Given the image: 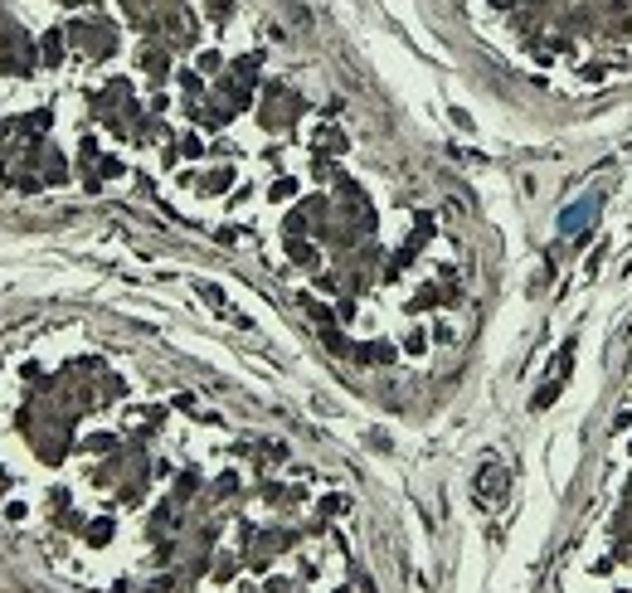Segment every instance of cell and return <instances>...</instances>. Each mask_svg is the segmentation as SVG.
I'll list each match as a JSON object with an SVG mask.
<instances>
[{"label": "cell", "mask_w": 632, "mask_h": 593, "mask_svg": "<svg viewBox=\"0 0 632 593\" xmlns=\"http://www.w3.org/2000/svg\"><path fill=\"white\" fill-rule=\"evenodd\" d=\"M594 209H598V195H589V199H579L574 209H564V214H559V229H564V234H574V229H584V224L594 219Z\"/></svg>", "instance_id": "1"}]
</instances>
